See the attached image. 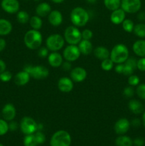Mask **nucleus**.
I'll return each instance as SVG.
<instances>
[{
  "label": "nucleus",
  "instance_id": "ea45409f",
  "mask_svg": "<svg viewBox=\"0 0 145 146\" xmlns=\"http://www.w3.org/2000/svg\"><path fill=\"white\" fill-rule=\"evenodd\" d=\"M34 135H35V138L36 139V141L37 143H38V145H39V144L44 143L45 142V135H44L42 132H41V131H37V132L34 134Z\"/></svg>",
  "mask_w": 145,
  "mask_h": 146
},
{
  "label": "nucleus",
  "instance_id": "37998d69",
  "mask_svg": "<svg viewBox=\"0 0 145 146\" xmlns=\"http://www.w3.org/2000/svg\"><path fill=\"white\" fill-rule=\"evenodd\" d=\"M48 48L47 47H41L38 49V55L41 58H46L48 56Z\"/></svg>",
  "mask_w": 145,
  "mask_h": 146
},
{
  "label": "nucleus",
  "instance_id": "7c9ffc66",
  "mask_svg": "<svg viewBox=\"0 0 145 146\" xmlns=\"http://www.w3.org/2000/svg\"><path fill=\"white\" fill-rule=\"evenodd\" d=\"M16 19L18 22L20 23V24H26L30 20L29 14L25 11H18L17 12Z\"/></svg>",
  "mask_w": 145,
  "mask_h": 146
},
{
  "label": "nucleus",
  "instance_id": "c756f323",
  "mask_svg": "<svg viewBox=\"0 0 145 146\" xmlns=\"http://www.w3.org/2000/svg\"><path fill=\"white\" fill-rule=\"evenodd\" d=\"M133 32L139 38H145V24L139 23L134 25Z\"/></svg>",
  "mask_w": 145,
  "mask_h": 146
},
{
  "label": "nucleus",
  "instance_id": "4c0bfd02",
  "mask_svg": "<svg viewBox=\"0 0 145 146\" xmlns=\"http://www.w3.org/2000/svg\"><path fill=\"white\" fill-rule=\"evenodd\" d=\"M12 78V74L10 71H4L0 74V80L3 82H9Z\"/></svg>",
  "mask_w": 145,
  "mask_h": 146
},
{
  "label": "nucleus",
  "instance_id": "c85d7f7f",
  "mask_svg": "<svg viewBox=\"0 0 145 146\" xmlns=\"http://www.w3.org/2000/svg\"><path fill=\"white\" fill-rule=\"evenodd\" d=\"M104 4L107 9L112 11L119 8L121 0H104Z\"/></svg>",
  "mask_w": 145,
  "mask_h": 146
},
{
  "label": "nucleus",
  "instance_id": "f257e3e1",
  "mask_svg": "<svg viewBox=\"0 0 145 146\" xmlns=\"http://www.w3.org/2000/svg\"><path fill=\"white\" fill-rule=\"evenodd\" d=\"M71 21L75 27H84L88 22L90 19L88 11L82 7H77L71 11Z\"/></svg>",
  "mask_w": 145,
  "mask_h": 146
},
{
  "label": "nucleus",
  "instance_id": "6e6d98bb",
  "mask_svg": "<svg viewBox=\"0 0 145 146\" xmlns=\"http://www.w3.org/2000/svg\"><path fill=\"white\" fill-rule=\"evenodd\" d=\"M87 2L89 3V4H94L97 1V0H86Z\"/></svg>",
  "mask_w": 145,
  "mask_h": 146
},
{
  "label": "nucleus",
  "instance_id": "f8f14e48",
  "mask_svg": "<svg viewBox=\"0 0 145 146\" xmlns=\"http://www.w3.org/2000/svg\"><path fill=\"white\" fill-rule=\"evenodd\" d=\"M130 125V122L127 118H120L115 124L114 128L115 133L119 135H124L129 131Z\"/></svg>",
  "mask_w": 145,
  "mask_h": 146
},
{
  "label": "nucleus",
  "instance_id": "0eeeda50",
  "mask_svg": "<svg viewBox=\"0 0 145 146\" xmlns=\"http://www.w3.org/2000/svg\"><path fill=\"white\" fill-rule=\"evenodd\" d=\"M45 44L50 51H58L63 47L65 44V39L60 34H51L46 38Z\"/></svg>",
  "mask_w": 145,
  "mask_h": 146
},
{
  "label": "nucleus",
  "instance_id": "7ed1b4c3",
  "mask_svg": "<svg viewBox=\"0 0 145 146\" xmlns=\"http://www.w3.org/2000/svg\"><path fill=\"white\" fill-rule=\"evenodd\" d=\"M24 41L27 48L30 49H37L42 44V35L38 30L31 29L24 35Z\"/></svg>",
  "mask_w": 145,
  "mask_h": 146
},
{
  "label": "nucleus",
  "instance_id": "412c9836",
  "mask_svg": "<svg viewBox=\"0 0 145 146\" xmlns=\"http://www.w3.org/2000/svg\"><path fill=\"white\" fill-rule=\"evenodd\" d=\"M128 107L129 109L132 113L134 114H141L144 111V105L140 102L139 101L136 99H132L130 100L128 104Z\"/></svg>",
  "mask_w": 145,
  "mask_h": 146
},
{
  "label": "nucleus",
  "instance_id": "cd10ccee",
  "mask_svg": "<svg viewBox=\"0 0 145 146\" xmlns=\"http://www.w3.org/2000/svg\"><path fill=\"white\" fill-rule=\"evenodd\" d=\"M29 23L32 29L35 30H39L42 27L43 25V22L41 17L37 15L33 16L32 17H31L29 20Z\"/></svg>",
  "mask_w": 145,
  "mask_h": 146
},
{
  "label": "nucleus",
  "instance_id": "de8ad7c7",
  "mask_svg": "<svg viewBox=\"0 0 145 146\" xmlns=\"http://www.w3.org/2000/svg\"><path fill=\"white\" fill-rule=\"evenodd\" d=\"M18 128V125H17V123L16 122H14V121H11L9 124V129L11 130V131H16Z\"/></svg>",
  "mask_w": 145,
  "mask_h": 146
},
{
  "label": "nucleus",
  "instance_id": "5701e85b",
  "mask_svg": "<svg viewBox=\"0 0 145 146\" xmlns=\"http://www.w3.org/2000/svg\"><path fill=\"white\" fill-rule=\"evenodd\" d=\"M51 11V7L48 3L41 2L36 8V15L41 17H45L48 16Z\"/></svg>",
  "mask_w": 145,
  "mask_h": 146
},
{
  "label": "nucleus",
  "instance_id": "13d9d810",
  "mask_svg": "<svg viewBox=\"0 0 145 146\" xmlns=\"http://www.w3.org/2000/svg\"><path fill=\"white\" fill-rule=\"evenodd\" d=\"M0 146H4V145H3L2 144H1V143H0Z\"/></svg>",
  "mask_w": 145,
  "mask_h": 146
},
{
  "label": "nucleus",
  "instance_id": "c9c22d12",
  "mask_svg": "<svg viewBox=\"0 0 145 146\" xmlns=\"http://www.w3.org/2000/svg\"><path fill=\"white\" fill-rule=\"evenodd\" d=\"M9 124L4 119H0V136L4 135L8 132Z\"/></svg>",
  "mask_w": 145,
  "mask_h": 146
},
{
  "label": "nucleus",
  "instance_id": "2f4dec72",
  "mask_svg": "<svg viewBox=\"0 0 145 146\" xmlns=\"http://www.w3.org/2000/svg\"><path fill=\"white\" fill-rule=\"evenodd\" d=\"M24 146H37L38 145L34 134L26 135L24 139Z\"/></svg>",
  "mask_w": 145,
  "mask_h": 146
},
{
  "label": "nucleus",
  "instance_id": "8fccbe9b",
  "mask_svg": "<svg viewBox=\"0 0 145 146\" xmlns=\"http://www.w3.org/2000/svg\"><path fill=\"white\" fill-rule=\"evenodd\" d=\"M6 45H7V42H6L4 38H0V52L5 48Z\"/></svg>",
  "mask_w": 145,
  "mask_h": 146
},
{
  "label": "nucleus",
  "instance_id": "bb28decb",
  "mask_svg": "<svg viewBox=\"0 0 145 146\" xmlns=\"http://www.w3.org/2000/svg\"><path fill=\"white\" fill-rule=\"evenodd\" d=\"M115 144L117 146H132L133 141L129 137L126 135H120L116 138Z\"/></svg>",
  "mask_w": 145,
  "mask_h": 146
},
{
  "label": "nucleus",
  "instance_id": "423d86ee",
  "mask_svg": "<svg viewBox=\"0 0 145 146\" xmlns=\"http://www.w3.org/2000/svg\"><path fill=\"white\" fill-rule=\"evenodd\" d=\"M24 71L28 72L31 77L36 80H42L47 78L49 75V71L44 66H31L27 65L24 68Z\"/></svg>",
  "mask_w": 145,
  "mask_h": 146
},
{
  "label": "nucleus",
  "instance_id": "4d7b16f0",
  "mask_svg": "<svg viewBox=\"0 0 145 146\" xmlns=\"http://www.w3.org/2000/svg\"><path fill=\"white\" fill-rule=\"evenodd\" d=\"M34 1H40V0H34Z\"/></svg>",
  "mask_w": 145,
  "mask_h": 146
},
{
  "label": "nucleus",
  "instance_id": "a878e982",
  "mask_svg": "<svg viewBox=\"0 0 145 146\" xmlns=\"http://www.w3.org/2000/svg\"><path fill=\"white\" fill-rule=\"evenodd\" d=\"M94 55L100 60H105L109 58L110 52L107 48L104 46H98L94 50Z\"/></svg>",
  "mask_w": 145,
  "mask_h": 146
},
{
  "label": "nucleus",
  "instance_id": "a211bd4d",
  "mask_svg": "<svg viewBox=\"0 0 145 146\" xmlns=\"http://www.w3.org/2000/svg\"><path fill=\"white\" fill-rule=\"evenodd\" d=\"M48 64L53 68H58L61 66L63 64V57L61 54L57 51H52L48 56Z\"/></svg>",
  "mask_w": 145,
  "mask_h": 146
},
{
  "label": "nucleus",
  "instance_id": "a18cd8bd",
  "mask_svg": "<svg viewBox=\"0 0 145 146\" xmlns=\"http://www.w3.org/2000/svg\"><path fill=\"white\" fill-rule=\"evenodd\" d=\"M62 68L63 70H64V71H69V70H71V62L70 61H65V62H63L62 64Z\"/></svg>",
  "mask_w": 145,
  "mask_h": 146
},
{
  "label": "nucleus",
  "instance_id": "2eb2a0df",
  "mask_svg": "<svg viewBox=\"0 0 145 146\" xmlns=\"http://www.w3.org/2000/svg\"><path fill=\"white\" fill-rule=\"evenodd\" d=\"M58 88L61 92L69 93L73 88V83L71 78L68 77H62L58 82Z\"/></svg>",
  "mask_w": 145,
  "mask_h": 146
},
{
  "label": "nucleus",
  "instance_id": "473e14b6",
  "mask_svg": "<svg viewBox=\"0 0 145 146\" xmlns=\"http://www.w3.org/2000/svg\"><path fill=\"white\" fill-rule=\"evenodd\" d=\"M122 28L126 32L131 33L133 31L134 27V24L131 19H125L123 22L122 23Z\"/></svg>",
  "mask_w": 145,
  "mask_h": 146
},
{
  "label": "nucleus",
  "instance_id": "72a5a7b5",
  "mask_svg": "<svg viewBox=\"0 0 145 146\" xmlns=\"http://www.w3.org/2000/svg\"><path fill=\"white\" fill-rule=\"evenodd\" d=\"M114 62L111 60L110 58H106L105 60H102V63H101V68L104 70V71H110L112 68H113Z\"/></svg>",
  "mask_w": 145,
  "mask_h": 146
},
{
  "label": "nucleus",
  "instance_id": "f3484780",
  "mask_svg": "<svg viewBox=\"0 0 145 146\" xmlns=\"http://www.w3.org/2000/svg\"><path fill=\"white\" fill-rule=\"evenodd\" d=\"M30 78H31L30 74L26 71L23 70V71H19L16 74L14 81L17 86H25L26 84H28V81H30Z\"/></svg>",
  "mask_w": 145,
  "mask_h": 146
},
{
  "label": "nucleus",
  "instance_id": "aec40b11",
  "mask_svg": "<svg viewBox=\"0 0 145 146\" xmlns=\"http://www.w3.org/2000/svg\"><path fill=\"white\" fill-rule=\"evenodd\" d=\"M125 19V11L122 8L112 11L110 15V21L114 24H120Z\"/></svg>",
  "mask_w": 145,
  "mask_h": 146
},
{
  "label": "nucleus",
  "instance_id": "09e8293b",
  "mask_svg": "<svg viewBox=\"0 0 145 146\" xmlns=\"http://www.w3.org/2000/svg\"><path fill=\"white\" fill-rule=\"evenodd\" d=\"M130 124H132V125H133L134 127H135V128H137V127H139L141 125L142 121L139 119H138V118H135V119L132 120V123H131Z\"/></svg>",
  "mask_w": 145,
  "mask_h": 146
},
{
  "label": "nucleus",
  "instance_id": "4be33fe9",
  "mask_svg": "<svg viewBox=\"0 0 145 146\" xmlns=\"http://www.w3.org/2000/svg\"><path fill=\"white\" fill-rule=\"evenodd\" d=\"M132 50L138 56L145 57V40L139 39L135 41L132 46Z\"/></svg>",
  "mask_w": 145,
  "mask_h": 146
},
{
  "label": "nucleus",
  "instance_id": "3c124183",
  "mask_svg": "<svg viewBox=\"0 0 145 146\" xmlns=\"http://www.w3.org/2000/svg\"><path fill=\"white\" fill-rule=\"evenodd\" d=\"M6 67H7V65H6L5 62L3 60L0 59V74L6 71Z\"/></svg>",
  "mask_w": 145,
  "mask_h": 146
},
{
  "label": "nucleus",
  "instance_id": "bf43d9fd",
  "mask_svg": "<svg viewBox=\"0 0 145 146\" xmlns=\"http://www.w3.org/2000/svg\"></svg>",
  "mask_w": 145,
  "mask_h": 146
},
{
  "label": "nucleus",
  "instance_id": "4468645a",
  "mask_svg": "<svg viewBox=\"0 0 145 146\" xmlns=\"http://www.w3.org/2000/svg\"><path fill=\"white\" fill-rule=\"evenodd\" d=\"M2 117L5 121H11L14 119L16 115V111L14 106L11 104H7L3 107L1 111Z\"/></svg>",
  "mask_w": 145,
  "mask_h": 146
},
{
  "label": "nucleus",
  "instance_id": "e433bc0d",
  "mask_svg": "<svg viewBox=\"0 0 145 146\" xmlns=\"http://www.w3.org/2000/svg\"><path fill=\"white\" fill-rule=\"evenodd\" d=\"M140 82V80H139V76H137L136 75H131L129 76V78H128V84H129V86H138Z\"/></svg>",
  "mask_w": 145,
  "mask_h": 146
},
{
  "label": "nucleus",
  "instance_id": "603ef678",
  "mask_svg": "<svg viewBox=\"0 0 145 146\" xmlns=\"http://www.w3.org/2000/svg\"><path fill=\"white\" fill-rule=\"evenodd\" d=\"M137 19L140 21H145V12H144V11L139 12L137 15Z\"/></svg>",
  "mask_w": 145,
  "mask_h": 146
},
{
  "label": "nucleus",
  "instance_id": "9b49d317",
  "mask_svg": "<svg viewBox=\"0 0 145 146\" xmlns=\"http://www.w3.org/2000/svg\"><path fill=\"white\" fill-rule=\"evenodd\" d=\"M1 7L4 11L9 14H15L19 10L20 4L18 0H2Z\"/></svg>",
  "mask_w": 145,
  "mask_h": 146
},
{
  "label": "nucleus",
  "instance_id": "39448f33",
  "mask_svg": "<svg viewBox=\"0 0 145 146\" xmlns=\"http://www.w3.org/2000/svg\"><path fill=\"white\" fill-rule=\"evenodd\" d=\"M71 143V135L65 131L61 130L57 131L51 137V146H70Z\"/></svg>",
  "mask_w": 145,
  "mask_h": 146
},
{
  "label": "nucleus",
  "instance_id": "c03bdc74",
  "mask_svg": "<svg viewBox=\"0 0 145 146\" xmlns=\"http://www.w3.org/2000/svg\"><path fill=\"white\" fill-rule=\"evenodd\" d=\"M133 144L136 146H143L144 145V140L142 138H136L134 140Z\"/></svg>",
  "mask_w": 145,
  "mask_h": 146
},
{
  "label": "nucleus",
  "instance_id": "6e6552de",
  "mask_svg": "<svg viewBox=\"0 0 145 146\" xmlns=\"http://www.w3.org/2000/svg\"><path fill=\"white\" fill-rule=\"evenodd\" d=\"M20 128L23 133L25 135L34 134V133L38 131V123L34 118L25 116L21 119L20 123Z\"/></svg>",
  "mask_w": 145,
  "mask_h": 146
},
{
  "label": "nucleus",
  "instance_id": "20e7f679",
  "mask_svg": "<svg viewBox=\"0 0 145 146\" xmlns=\"http://www.w3.org/2000/svg\"><path fill=\"white\" fill-rule=\"evenodd\" d=\"M64 39L71 45H77L82 40L80 31L75 26L67 27L64 32Z\"/></svg>",
  "mask_w": 145,
  "mask_h": 146
},
{
  "label": "nucleus",
  "instance_id": "79ce46f5",
  "mask_svg": "<svg viewBox=\"0 0 145 146\" xmlns=\"http://www.w3.org/2000/svg\"><path fill=\"white\" fill-rule=\"evenodd\" d=\"M136 68L141 71H145V57L139 58L136 63Z\"/></svg>",
  "mask_w": 145,
  "mask_h": 146
},
{
  "label": "nucleus",
  "instance_id": "f03ea898",
  "mask_svg": "<svg viewBox=\"0 0 145 146\" xmlns=\"http://www.w3.org/2000/svg\"><path fill=\"white\" fill-rule=\"evenodd\" d=\"M109 58L114 64H124L129 58L128 48L122 44H118L112 48Z\"/></svg>",
  "mask_w": 145,
  "mask_h": 146
},
{
  "label": "nucleus",
  "instance_id": "f704fd0d",
  "mask_svg": "<svg viewBox=\"0 0 145 146\" xmlns=\"http://www.w3.org/2000/svg\"><path fill=\"white\" fill-rule=\"evenodd\" d=\"M136 94L139 98L145 100V84H139L136 87Z\"/></svg>",
  "mask_w": 145,
  "mask_h": 146
},
{
  "label": "nucleus",
  "instance_id": "dca6fc26",
  "mask_svg": "<svg viewBox=\"0 0 145 146\" xmlns=\"http://www.w3.org/2000/svg\"><path fill=\"white\" fill-rule=\"evenodd\" d=\"M136 63L137 61L133 57L128 58L127 60L124 63V70L122 74L128 76L132 75L134 70L136 68Z\"/></svg>",
  "mask_w": 145,
  "mask_h": 146
},
{
  "label": "nucleus",
  "instance_id": "864d4df0",
  "mask_svg": "<svg viewBox=\"0 0 145 146\" xmlns=\"http://www.w3.org/2000/svg\"><path fill=\"white\" fill-rule=\"evenodd\" d=\"M142 123L144 126L145 127V111L142 113Z\"/></svg>",
  "mask_w": 145,
  "mask_h": 146
},
{
  "label": "nucleus",
  "instance_id": "ddd939ff",
  "mask_svg": "<svg viewBox=\"0 0 145 146\" xmlns=\"http://www.w3.org/2000/svg\"><path fill=\"white\" fill-rule=\"evenodd\" d=\"M86 70L82 67H75L72 68L71 72V78L72 80V81H75V82H82L86 78Z\"/></svg>",
  "mask_w": 145,
  "mask_h": 146
},
{
  "label": "nucleus",
  "instance_id": "5fc2aeb1",
  "mask_svg": "<svg viewBox=\"0 0 145 146\" xmlns=\"http://www.w3.org/2000/svg\"><path fill=\"white\" fill-rule=\"evenodd\" d=\"M53 3H55V4H61V3L63 2L64 0H51Z\"/></svg>",
  "mask_w": 145,
  "mask_h": 146
},
{
  "label": "nucleus",
  "instance_id": "393cba45",
  "mask_svg": "<svg viewBox=\"0 0 145 146\" xmlns=\"http://www.w3.org/2000/svg\"><path fill=\"white\" fill-rule=\"evenodd\" d=\"M12 31V24L9 20L0 19V36H7Z\"/></svg>",
  "mask_w": 145,
  "mask_h": 146
},
{
  "label": "nucleus",
  "instance_id": "b1692460",
  "mask_svg": "<svg viewBox=\"0 0 145 146\" xmlns=\"http://www.w3.org/2000/svg\"><path fill=\"white\" fill-rule=\"evenodd\" d=\"M78 48H79L81 54H84V55H88L93 50L92 44L90 41V40H81L79 44H78Z\"/></svg>",
  "mask_w": 145,
  "mask_h": 146
},
{
  "label": "nucleus",
  "instance_id": "a19ab883",
  "mask_svg": "<svg viewBox=\"0 0 145 146\" xmlns=\"http://www.w3.org/2000/svg\"><path fill=\"white\" fill-rule=\"evenodd\" d=\"M81 34H82V39L85 40H90L92 38V36H93L92 31L91 30L88 29L83 30L81 32Z\"/></svg>",
  "mask_w": 145,
  "mask_h": 146
},
{
  "label": "nucleus",
  "instance_id": "9d476101",
  "mask_svg": "<svg viewBox=\"0 0 145 146\" xmlns=\"http://www.w3.org/2000/svg\"><path fill=\"white\" fill-rule=\"evenodd\" d=\"M80 54L81 53L78 46H77L76 45H71V44L65 47V49L63 50V53L64 58L70 62L78 60Z\"/></svg>",
  "mask_w": 145,
  "mask_h": 146
},
{
  "label": "nucleus",
  "instance_id": "58836bf2",
  "mask_svg": "<svg viewBox=\"0 0 145 146\" xmlns=\"http://www.w3.org/2000/svg\"><path fill=\"white\" fill-rule=\"evenodd\" d=\"M134 90L132 88V86H127L124 89L123 94L127 98H132L134 95Z\"/></svg>",
  "mask_w": 145,
  "mask_h": 146
},
{
  "label": "nucleus",
  "instance_id": "1a4fd4ad",
  "mask_svg": "<svg viewBox=\"0 0 145 146\" xmlns=\"http://www.w3.org/2000/svg\"><path fill=\"white\" fill-rule=\"evenodd\" d=\"M120 7L125 13L134 14L140 10L142 1L141 0H121Z\"/></svg>",
  "mask_w": 145,
  "mask_h": 146
},
{
  "label": "nucleus",
  "instance_id": "6ab92c4d",
  "mask_svg": "<svg viewBox=\"0 0 145 146\" xmlns=\"http://www.w3.org/2000/svg\"><path fill=\"white\" fill-rule=\"evenodd\" d=\"M48 19L50 24L53 27H58L61 25L63 22V15L61 11L58 10L51 11L48 14Z\"/></svg>",
  "mask_w": 145,
  "mask_h": 146
},
{
  "label": "nucleus",
  "instance_id": "49530a36",
  "mask_svg": "<svg viewBox=\"0 0 145 146\" xmlns=\"http://www.w3.org/2000/svg\"><path fill=\"white\" fill-rule=\"evenodd\" d=\"M115 70L117 74H122L124 70V64H118L115 66Z\"/></svg>",
  "mask_w": 145,
  "mask_h": 146
}]
</instances>
